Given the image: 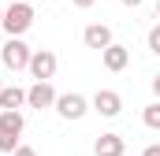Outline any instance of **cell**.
Instances as JSON below:
<instances>
[{"label": "cell", "mask_w": 160, "mask_h": 156, "mask_svg": "<svg viewBox=\"0 0 160 156\" xmlns=\"http://www.w3.org/2000/svg\"><path fill=\"white\" fill-rule=\"evenodd\" d=\"M30 26H34V4H19V0H15L11 7H4V26H0V30H4L8 37H22Z\"/></svg>", "instance_id": "obj_1"}, {"label": "cell", "mask_w": 160, "mask_h": 156, "mask_svg": "<svg viewBox=\"0 0 160 156\" xmlns=\"http://www.w3.org/2000/svg\"><path fill=\"white\" fill-rule=\"evenodd\" d=\"M22 126H26L22 112H0V153H15L19 149Z\"/></svg>", "instance_id": "obj_2"}, {"label": "cell", "mask_w": 160, "mask_h": 156, "mask_svg": "<svg viewBox=\"0 0 160 156\" xmlns=\"http://www.w3.org/2000/svg\"><path fill=\"white\" fill-rule=\"evenodd\" d=\"M30 56H34V48L22 37H8L4 48H0V60H4L8 71H26V67H30Z\"/></svg>", "instance_id": "obj_3"}, {"label": "cell", "mask_w": 160, "mask_h": 156, "mask_svg": "<svg viewBox=\"0 0 160 156\" xmlns=\"http://www.w3.org/2000/svg\"><path fill=\"white\" fill-rule=\"evenodd\" d=\"M56 52H48V48H34V56H30V75H34V82H52V75H56Z\"/></svg>", "instance_id": "obj_4"}, {"label": "cell", "mask_w": 160, "mask_h": 156, "mask_svg": "<svg viewBox=\"0 0 160 156\" xmlns=\"http://www.w3.org/2000/svg\"><path fill=\"white\" fill-rule=\"evenodd\" d=\"M89 108H93L97 115H104V119H116L123 112V97L116 93V89H97L93 100H89Z\"/></svg>", "instance_id": "obj_5"}, {"label": "cell", "mask_w": 160, "mask_h": 156, "mask_svg": "<svg viewBox=\"0 0 160 156\" xmlns=\"http://www.w3.org/2000/svg\"><path fill=\"white\" fill-rule=\"evenodd\" d=\"M56 112L63 119H82L89 112V100H86L82 93H60V97H56Z\"/></svg>", "instance_id": "obj_6"}, {"label": "cell", "mask_w": 160, "mask_h": 156, "mask_svg": "<svg viewBox=\"0 0 160 156\" xmlns=\"http://www.w3.org/2000/svg\"><path fill=\"white\" fill-rule=\"evenodd\" d=\"M56 97H60V93H56V89H52V82H34V85H30V89H26V104H30V108H56Z\"/></svg>", "instance_id": "obj_7"}, {"label": "cell", "mask_w": 160, "mask_h": 156, "mask_svg": "<svg viewBox=\"0 0 160 156\" xmlns=\"http://www.w3.org/2000/svg\"><path fill=\"white\" fill-rule=\"evenodd\" d=\"M82 41H86V48H97V52H104L108 45H116V41H112V30H108L104 22H89V26L82 30Z\"/></svg>", "instance_id": "obj_8"}, {"label": "cell", "mask_w": 160, "mask_h": 156, "mask_svg": "<svg viewBox=\"0 0 160 156\" xmlns=\"http://www.w3.org/2000/svg\"><path fill=\"white\" fill-rule=\"evenodd\" d=\"M93 153L97 156H123L127 153V141H123V134H101L93 141Z\"/></svg>", "instance_id": "obj_9"}, {"label": "cell", "mask_w": 160, "mask_h": 156, "mask_svg": "<svg viewBox=\"0 0 160 156\" xmlns=\"http://www.w3.org/2000/svg\"><path fill=\"white\" fill-rule=\"evenodd\" d=\"M101 60H104L108 71H123V67L130 63V48H127V45H108V48L101 52Z\"/></svg>", "instance_id": "obj_10"}, {"label": "cell", "mask_w": 160, "mask_h": 156, "mask_svg": "<svg viewBox=\"0 0 160 156\" xmlns=\"http://www.w3.org/2000/svg\"><path fill=\"white\" fill-rule=\"evenodd\" d=\"M22 104H26V89H19V85L0 89V112H19Z\"/></svg>", "instance_id": "obj_11"}, {"label": "cell", "mask_w": 160, "mask_h": 156, "mask_svg": "<svg viewBox=\"0 0 160 156\" xmlns=\"http://www.w3.org/2000/svg\"><path fill=\"white\" fill-rule=\"evenodd\" d=\"M142 123H145L149 130H160V100H153V104L142 112Z\"/></svg>", "instance_id": "obj_12"}, {"label": "cell", "mask_w": 160, "mask_h": 156, "mask_svg": "<svg viewBox=\"0 0 160 156\" xmlns=\"http://www.w3.org/2000/svg\"><path fill=\"white\" fill-rule=\"evenodd\" d=\"M149 48H153V52L160 56V22L153 26V30H149Z\"/></svg>", "instance_id": "obj_13"}, {"label": "cell", "mask_w": 160, "mask_h": 156, "mask_svg": "<svg viewBox=\"0 0 160 156\" xmlns=\"http://www.w3.org/2000/svg\"><path fill=\"white\" fill-rule=\"evenodd\" d=\"M11 156H38V153H34L30 145H19V149H15V153H11Z\"/></svg>", "instance_id": "obj_14"}, {"label": "cell", "mask_w": 160, "mask_h": 156, "mask_svg": "<svg viewBox=\"0 0 160 156\" xmlns=\"http://www.w3.org/2000/svg\"><path fill=\"white\" fill-rule=\"evenodd\" d=\"M142 156H160V145H145V149H142Z\"/></svg>", "instance_id": "obj_15"}, {"label": "cell", "mask_w": 160, "mask_h": 156, "mask_svg": "<svg viewBox=\"0 0 160 156\" xmlns=\"http://www.w3.org/2000/svg\"><path fill=\"white\" fill-rule=\"evenodd\" d=\"M71 4H75V7H93L97 0H71Z\"/></svg>", "instance_id": "obj_16"}, {"label": "cell", "mask_w": 160, "mask_h": 156, "mask_svg": "<svg viewBox=\"0 0 160 156\" xmlns=\"http://www.w3.org/2000/svg\"><path fill=\"white\" fill-rule=\"evenodd\" d=\"M153 97H157V100H160V75L153 78Z\"/></svg>", "instance_id": "obj_17"}, {"label": "cell", "mask_w": 160, "mask_h": 156, "mask_svg": "<svg viewBox=\"0 0 160 156\" xmlns=\"http://www.w3.org/2000/svg\"><path fill=\"white\" fill-rule=\"evenodd\" d=\"M119 4H127V7H142L145 0H119Z\"/></svg>", "instance_id": "obj_18"}, {"label": "cell", "mask_w": 160, "mask_h": 156, "mask_svg": "<svg viewBox=\"0 0 160 156\" xmlns=\"http://www.w3.org/2000/svg\"><path fill=\"white\" fill-rule=\"evenodd\" d=\"M157 22H160V0H157Z\"/></svg>", "instance_id": "obj_19"}, {"label": "cell", "mask_w": 160, "mask_h": 156, "mask_svg": "<svg viewBox=\"0 0 160 156\" xmlns=\"http://www.w3.org/2000/svg\"><path fill=\"white\" fill-rule=\"evenodd\" d=\"M0 26H4V7H0Z\"/></svg>", "instance_id": "obj_20"}, {"label": "cell", "mask_w": 160, "mask_h": 156, "mask_svg": "<svg viewBox=\"0 0 160 156\" xmlns=\"http://www.w3.org/2000/svg\"><path fill=\"white\" fill-rule=\"evenodd\" d=\"M19 4H34V0H19Z\"/></svg>", "instance_id": "obj_21"}, {"label": "cell", "mask_w": 160, "mask_h": 156, "mask_svg": "<svg viewBox=\"0 0 160 156\" xmlns=\"http://www.w3.org/2000/svg\"><path fill=\"white\" fill-rule=\"evenodd\" d=\"M0 89H4V78H0Z\"/></svg>", "instance_id": "obj_22"}, {"label": "cell", "mask_w": 160, "mask_h": 156, "mask_svg": "<svg viewBox=\"0 0 160 156\" xmlns=\"http://www.w3.org/2000/svg\"><path fill=\"white\" fill-rule=\"evenodd\" d=\"M0 48H4V41H0Z\"/></svg>", "instance_id": "obj_23"}]
</instances>
